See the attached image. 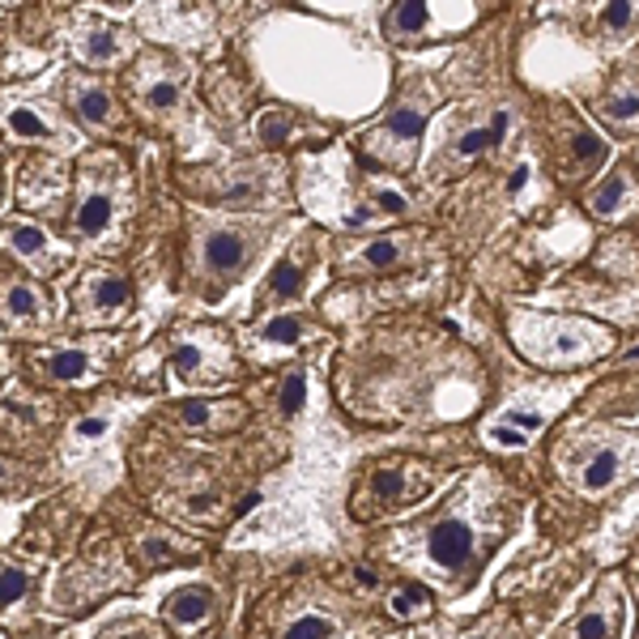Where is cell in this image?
Instances as JSON below:
<instances>
[{"label": "cell", "instance_id": "cell-1", "mask_svg": "<svg viewBox=\"0 0 639 639\" xmlns=\"http://www.w3.org/2000/svg\"><path fill=\"white\" fill-rule=\"evenodd\" d=\"M516 342L541 362H585L592 349L610 345V333L558 316H516Z\"/></svg>", "mask_w": 639, "mask_h": 639}, {"label": "cell", "instance_id": "cell-2", "mask_svg": "<svg viewBox=\"0 0 639 639\" xmlns=\"http://www.w3.org/2000/svg\"><path fill=\"white\" fill-rule=\"evenodd\" d=\"M128 303H133V291H128L124 278H115V273H90V278H82V291H77L82 324L86 320L90 324H111V320H120L128 311Z\"/></svg>", "mask_w": 639, "mask_h": 639}, {"label": "cell", "instance_id": "cell-3", "mask_svg": "<svg viewBox=\"0 0 639 639\" xmlns=\"http://www.w3.org/2000/svg\"><path fill=\"white\" fill-rule=\"evenodd\" d=\"M251 251H256V239H251V231H244V226H213V231H205V239H200L205 273H213V278L239 273Z\"/></svg>", "mask_w": 639, "mask_h": 639}, {"label": "cell", "instance_id": "cell-4", "mask_svg": "<svg viewBox=\"0 0 639 639\" xmlns=\"http://www.w3.org/2000/svg\"><path fill=\"white\" fill-rule=\"evenodd\" d=\"M115 180L107 175H82V197L73 209V226L82 239H99L102 231L115 222Z\"/></svg>", "mask_w": 639, "mask_h": 639}, {"label": "cell", "instance_id": "cell-5", "mask_svg": "<svg viewBox=\"0 0 639 639\" xmlns=\"http://www.w3.org/2000/svg\"><path fill=\"white\" fill-rule=\"evenodd\" d=\"M4 244L13 247V256H22L30 269H39V273H56L64 260H69V251L51 239L48 231H39V226H30V222H9V231H4Z\"/></svg>", "mask_w": 639, "mask_h": 639}, {"label": "cell", "instance_id": "cell-6", "mask_svg": "<svg viewBox=\"0 0 639 639\" xmlns=\"http://www.w3.org/2000/svg\"><path fill=\"white\" fill-rule=\"evenodd\" d=\"M4 128H9V137H13V142H39V146H51V142L69 146V142H73V137H69V128H60L44 107H30V102L9 107Z\"/></svg>", "mask_w": 639, "mask_h": 639}, {"label": "cell", "instance_id": "cell-7", "mask_svg": "<svg viewBox=\"0 0 639 639\" xmlns=\"http://www.w3.org/2000/svg\"><path fill=\"white\" fill-rule=\"evenodd\" d=\"M422 124H427V111H422L418 102H405V107H396L393 120H389L384 128H376V133L367 137V146H371V153H380V158H393V146L409 149L422 137Z\"/></svg>", "mask_w": 639, "mask_h": 639}, {"label": "cell", "instance_id": "cell-8", "mask_svg": "<svg viewBox=\"0 0 639 639\" xmlns=\"http://www.w3.org/2000/svg\"><path fill=\"white\" fill-rule=\"evenodd\" d=\"M431 558L447 567V572H460L469 558H474V529L465 520H443L431 533Z\"/></svg>", "mask_w": 639, "mask_h": 639}, {"label": "cell", "instance_id": "cell-9", "mask_svg": "<svg viewBox=\"0 0 639 639\" xmlns=\"http://www.w3.org/2000/svg\"><path fill=\"white\" fill-rule=\"evenodd\" d=\"M631 200H636V180H631L627 167H618V171H610V175L597 184V193L589 197V209L597 218H605V222H618V218L627 213Z\"/></svg>", "mask_w": 639, "mask_h": 639}, {"label": "cell", "instance_id": "cell-10", "mask_svg": "<svg viewBox=\"0 0 639 639\" xmlns=\"http://www.w3.org/2000/svg\"><path fill=\"white\" fill-rule=\"evenodd\" d=\"M69 99H73V111H77L86 124H95V128H111V124H115V102H111V95H107L102 86H95V82H77Z\"/></svg>", "mask_w": 639, "mask_h": 639}, {"label": "cell", "instance_id": "cell-11", "mask_svg": "<svg viewBox=\"0 0 639 639\" xmlns=\"http://www.w3.org/2000/svg\"><path fill=\"white\" fill-rule=\"evenodd\" d=\"M124 51H128V39L124 35H115V30H107V26H95V30H86L82 39H77V56L86 60V64H120L124 60Z\"/></svg>", "mask_w": 639, "mask_h": 639}, {"label": "cell", "instance_id": "cell-12", "mask_svg": "<svg viewBox=\"0 0 639 639\" xmlns=\"http://www.w3.org/2000/svg\"><path fill=\"white\" fill-rule=\"evenodd\" d=\"M209 610H213L209 589H180L175 592V601L167 605V618H171L180 631H200V623L209 618Z\"/></svg>", "mask_w": 639, "mask_h": 639}, {"label": "cell", "instance_id": "cell-13", "mask_svg": "<svg viewBox=\"0 0 639 639\" xmlns=\"http://www.w3.org/2000/svg\"><path fill=\"white\" fill-rule=\"evenodd\" d=\"M4 316H9V320L35 324V320L48 316V303L39 298V291H35L30 282H9V286H4Z\"/></svg>", "mask_w": 639, "mask_h": 639}, {"label": "cell", "instance_id": "cell-14", "mask_svg": "<svg viewBox=\"0 0 639 639\" xmlns=\"http://www.w3.org/2000/svg\"><path fill=\"white\" fill-rule=\"evenodd\" d=\"M507 124H512V115H507V111H494L491 124H482V128H474V133H465V137L456 142V153H460V158H478L482 149H499V142L507 137Z\"/></svg>", "mask_w": 639, "mask_h": 639}, {"label": "cell", "instance_id": "cell-15", "mask_svg": "<svg viewBox=\"0 0 639 639\" xmlns=\"http://www.w3.org/2000/svg\"><path fill=\"white\" fill-rule=\"evenodd\" d=\"M618 474H623L618 452H597L589 465H585V474H580V487H585L589 494H601L618 482Z\"/></svg>", "mask_w": 639, "mask_h": 639}, {"label": "cell", "instance_id": "cell-16", "mask_svg": "<svg viewBox=\"0 0 639 639\" xmlns=\"http://www.w3.org/2000/svg\"><path fill=\"white\" fill-rule=\"evenodd\" d=\"M39 367L48 371L51 380H82L86 367H90V354L86 349H51L39 358Z\"/></svg>", "mask_w": 639, "mask_h": 639}, {"label": "cell", "instance_id": "cell-17", "mask_svg": "<svg viewBox=\"0 0 639 639\" xmlns=\"http://www.w3.org/2000/svg\"><path fill=\"white\" fill-rule=\"evenodd\" d=\"M601 115H605L610 124H639V86L636 82L618 86L610 99L601 102Z\"/></svg>", "mask_w": 639, "mask_h": 639}, {"label": "cell", "instance_id": "cell-18", "mask_svg": "<svg viewBox=\"0 0 639 639\" xmlns=\"http://www.w3.org/2000/svg\"><path fill=\"white\" fill-rule=\"evenodd\" d=\"M256 337H260L265 345H295L307 337V324H303L298 316H273Z\"/></svg>", "mask_w": 639, "mask_h": 639}, {"label": "cell", "instance_id": "cell-19", "mask_svg": "<svg viewBox=\"0 0 639 639\" xmlns=\"http://www.w3.org/2000/svg\"><path fill=\"white\" fill-rule=\"evenodd\" d=\"M422 26H427V0H401L393 9V22H389L393 35H405V39H409V35H418Z\"/></svg>", "mask_w": 639, "mask_h": 639}, {"label": "cell", "instance_id": "cell-20", "mask_svg": "<svg viewBox=\"0 0 639 639\" xmlns=\"http://www.w3.org/2000/svg\"><path fill=\"white\" fill-rule=\"evenodd\" d=\"M601 26H605L610 35H627V30L636 26V0H605Z\"/></svg>", "mask_w": 639, "mask_h": 639}, {"label": "cell", "instance_id": "cell-21", "mask_svg": "<svg viewBox=\"0 0 639 639\" xmlns=\"http://www.w3.org/2000/svg\"><path fill=\"white\" fill-rule=\"evenodd\" d=\"M142 102L149 111H175L180 107V86L175 82H153V86L142 90Z\"/></svg>", "mask_w": 639, "mask_h": 639}, {"label": "cell", "instance_id": "cell-22", "mask_svg": "<svg viewBox=\"0 0 639 639\" xmlns=\"http://www.w3.org/2000/svg\"><path fill=\"white\" fill-rule=\"evenodd\" d=\"M329 618H320V614H303V618H295L286 631H282V639H324L329 636Z\"/></svg>", "mask_w": 639, "mask_h": 639}, {"label": "cell", "instance_id": "cell-23", "mask_svg": "<svg viewBox=\"0 0 639 639\" xmlns=\"http://www.w3.org/2000/svg\"><path fill=\"white\" fill-rule=\"evenodd\" d=\"M371 209H376L380 218H401V213L409 209V200L401 197L396 188H371Z\"/></svg>", "mask_w": 639, "mask_h": 639}, {"label": "cell", "instance_id": "cell-24", "mask_svg": "<svg viewBox=\"0 0 639 639\" xmlns=\"http://www.w3.org/2000/svg\"><path fill=\"white\" fill-rule=\"evenodd\" d=\"M427 601H431V597H427V589H418V585H414V589H401V592H393V601H389V610H393L396 618H409V614H414V610H422Z\"/></svg>", "mask_w": 639, "mask_h": 639}, {"label": "cell", "instance_id": "cell-25", "mask_svg": "<svg viewBox=\"0 0 639 639\" xmlns=\"http://www.w3.org/2000/svg\"><path fill=\"white\" fill-rule=\"evenodd\" d=\"M580 639H614V618L610 614H585L580 627H576Z\"/></svg>", "mask_w": 639, "mask_h": 639}, {"label": "cell", "instance_id": "cell-26", "mask_svg": "<svg viewBox=\"0 0 639 639\" xmlns=\"http://www.w3.org/2000/svg\"><path fill=\"white\" fill-rule=\"evenodd\" d=\"M298 282H303V269L286 260V265H278V273H273V282H269V286H273V295L278 298H286V295H295L298 291Z\"/></svg>", "mask_w": 639, "mask_h": 639}, {"label": "cell", "instance_id": "cell-27", "mask_svg": "<svg viewBox=\"0 0 639 639\" xmlns=\"http://www.w3.org/2000/svg\"><path fill=\"white\" fill-rule=\"evenodd\" d=\"M401 260V247L396 244H367L362 247V265H371V269H389Z\"/></svg>", "mask_w": 639, "mask_h": 639}, {"label": "cell", "instance_id": "cell-28", "mask_svg": "<svg viewBox=\"0 0 639 639\" xmlns=\"http://www.w3.org/2000/svg\"><path fill=\"white\" fill-rule=\"evenodd\" d=\"M200 371V349L197 345H175V376L180 380H188V376H197Z\"/></svg>", "mask_w": 639, "mask_h": 639}, {"label": "cell", "instance_id": "cell-29", "mask_svg": "<svg viewBox=\"0 0 639 639\" xmlns=\"http://www.w3.org/2000/svg\"><path fill=\"white\" fill-rule=\"evenodd\" d=\"M22 592H26V576H22V572L9 563V567H4V605H13Z\"/></svg>", "mask_w": 639, "mask_h": 639}, {"label": "cell", "instance_id": "cell-30", "mask_svg": "<svg viewBox=\"0 0 639 639\" xmlns=\"http://www.w3.org/2000/svg\"><path fill=\"white\" fill-rule=\"evenodd\" d=\"M303 405V376H291L286 384H282V409L291 414V409H298Z\"/></svg>", "mask_w": 639, "mask_h": 639}, {"label": "cell", "instance_id": "cell-31", "mask_svg": "<svg viewBox=\"0 0 639 639\" xmlns=\"http://www.w3.org/2000/svg\"><path fill=\"white\" fill-rule=\"evenodd\" d=\"M102 431H107V418H82V422H77V435H82V440H99Z\"/></svg>", "mask_w": 639, "mask_h": 639}, {"label": "cell", "instance_id": "cell-32", "mask_svg": "<svg viewBox=\"0 0 639 639\" xmlns=\"http://www.w3.org/2000/svg\"><path fill=\"white\" fill-rule=\"evenodd\" d=\"M376 491H380V494H396V491H401V474L380 469V474H376Z\"/></svg>", "mask_w": 639, "mask_h": 639}, {"label": "cell", "instance_id": "cell-33", "mask_svg": "<svg viewBox=\"0 0 639 639\" xmlns=\"http://www.w3.org/2000/svg\"><path fill=\"white\" fill-rule=\"evenodd\" d=\"M213 418V409L209 405H184V422H193V427H205Z\"/></svg>", "mask_w": 639, "mask_h": 639}, {"label": "cell", "instance_id": "cell-34", "mask_svg": "<svg viewBox=\"0 0 639 639\" xmlns=\"http://www.w3.org/2000/svg\"><path fill=\"white\" fill-rule=\"evenodd\" d=\"M146 554H149V563H175V558H171V545H167V541H149Z\"/></svg>", "mask_w": 639, "mask_h": 639}, {"label": "cell", "instance_id": "cell-35", "mask_svg": "<svg viewBox=\"0 0 639 639\" xmlns=\"http://www.w3.org/2000/svg\"><path fill=\"white\" fill-rule=\"evenodd\" d=\"M525 180H529V162H520V167L512 171V184H507V188H512V193H520V188H525Z\"/></svg>", "mask_w": 639, "mask_h": 639}, {"label": "cell", "instance_id": "cell-36", "mask_svg": "<svg viewBox=\"0 0 639 639\" xmlns=\"http://www.w3.org/2000/svg\"><path fill=\"white\" fill-rule=\"evenodd\" d=\"M627 358H631V362H639V345H636V349H631V354H627Z\"/></svg>", "mask_w": 639, "mask_h": 639}, {"label": "cell", "instance_id": "cell-37", "mask_svg": "<svg viewBox=\"0 0 639 639\" xmlns=\"http://www.w3.org/2000/svg\"><path fill=\"white\" fill-rule=\"evenodd\" d=\"M474 639H487V636H474Z\"/></svg>", "mask_w": 639, "mask_h": 639}]
</instances>
